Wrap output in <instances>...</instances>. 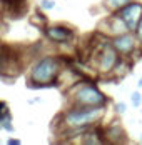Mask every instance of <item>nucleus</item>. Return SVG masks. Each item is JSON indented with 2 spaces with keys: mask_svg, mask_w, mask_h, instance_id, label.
Segmentation results:
<instances>
[{
  "mask_svg": "<svg viewBox=\"0 0 142 145\" xmlns=\"http://www.w3.org/2000/svg\"><path fill=\"white\" fill-rule=\"evenodd\" d=\"M64 72L62 58L57 55H40L27 70V84L28 87L43 88L54 85L60 73Z\"/></svg>",
  "mask_w": 142,
  "mask_h": 145,
  "instance_id": "f257e3e1",
  "label": "nucleus"
},
{
  "mask_svg": "<svg viewBox=\"0 0 142 145\" xmlns=\"http://www.w3.org/2000/svg\"><path fill=\"white\" fill-rule=\"evenodd\" d=\"M105 115V107H85V105H70L59 117L60 130L70 129H89L95 127Z\"/></svg>",
  "mask_w": 142,
  "mask_h": 145,
  "instance_id": "f03ea898",
  "label": "nucleus"
},
{
  "mask_svg": "<svg viewBox=\"0 0 142 145\" xmlns=\"http://www.w3.org/2000/svg\"><path fill=\"white\" fill-rule=\"evenodd\" d=\"M69 103L70 105H85V107H105L109 103L107 95L92 82H77L70 85L69 92Z\"/></svg>",
  "mask_w": 142,
  "mask_h": 145,
  "instance_id": "7ed1b4c3",
  "label": "nucleus"
},
{
  "mask_svg": "<svg viewBox=\"0 0 142 145\" xmlns=\"http://www.w3.org/2000/svg\"><path fill=\"white\" fill-rule=\"evenodd\" d=\"M120 60H122L120 54L112 47L110 40H107L102 47H99V50L95 54V70L100 75L112 73L115 70V67L119 65Z\"/></svg>",
  "mask_w": 142,
  "mask_h": 145,
  "instance_id": "20e7f679",
  "label": "nucleus"
},
{
  "mask_svg": "<svg viewBox=\"0 0 142 145\" xmlns=\"http://www.w3.org/2000/svg\"><path fill=\"white\" fill-rule=\"evenodd\" d=\"M43 35L52 44H70L75 39V29L65 24H52L43 27Z\"/></svg>",
  "mask_w": 142,
  "mask_h": 145,
  "instance_id": "39448f33",
  "label": "nucleus"
},
{
  "mask_svg": "<svg viewBox=\"0 0 142 145\" xmlns=\"http://www.w3.org/2000/svg\"><path fill=\"white\" fill-rule=\"evenodd\" d=\"M110 44H112V47L122 57H130L137 50L139 40H137V37H135L134 32H124L120 35L110 37Z\"/></svg>",
  "mask_w": 142,
  "mask_h": 145,
  "instance_id": "423d86ee",
  "label": "nucleus"
},
{
  "mask_svg": "<svg viewBox=\"0 0 142 145\" xmlns=\"http://www.w3.org/2000/svg\"><path fill=\"white\" fill-rule=\"evenodd\" d=\"M115 14L126 22V25H127V29L130 30V32H134L135 27H137V24H139V20L142 18V2L134 0V2L127 3L126 7H122V8H120L119 12H115Z\"/></svg>",
  "mask_w": 142,
  "mask_h": 145,
  "instance_id": "0eeeda50",
  "label": "nucleus"
},
{
  "mask_svg": "<svg viewBox=\"0 0 142 145\" xmlns=\"http://www.w3.org/2000/svg\"><path fill=\"white\" fill-rule=\"evenodd\" d=\"M99 32L107 35V37H115V35H120L124 32H130L126 25V22L115 14H110L109 17H105L102 22L99 24Z\"/></svg>",
  "mask_w": 142,
  "mask_h": 145,
  "instance_id": "6e6552de",
  "label": "nucleus"
},
{
  "mask_svg": "<svg viewBox=\"0 0 142 145\" xmlns=\"http://www.w3.org/2000/svg\"><path fill=\"white\" fill-rule=\"evenodd\" d=\"M102 135H104L105 142H109V144H122L127 140V133H126L120 122H110L102 130Z\"/></svg>",
  "mask_w": 142,
  "mask_h": 145,
  "instance_id": "1a4fd4ad",
  "label": "nucleus"
},
{
  "mask_svg": "<svg viewBox=\"0 0 142 145\" xmlns=\"http://www.w3.org/2000/svg\"><path fill=\"white\" fill-rule=\"evenodd\" d=\"M130 2H134V0H104L102 5H104V8H105L107 12L114 14V12H119L122 7H126Z\"/></svg>",
  "mask_w": 142,
  "mask_h": 145,
  "instance_id": "9d476101",
  "label": "nucleus"
},
{
  "mask_svg": "<svg viewBox=\"0 0 142 145\" xmlns=\"http://www.w3.org/2000/svg\"><path fill=\"white\" fill-rule=\"evenodd\" d=\"M39 7L42 8L43 12H50V10L55 8V2H54V0H40Z\"/></svg>",
  "mask_w": 142,
  "mask_h": 145,
  "instance_id": "9b49d317",
  "label": "nucleus"
},
{
  "mask_svg": "<svg viewBox=\"0 0 142 145\" xmlns=\"http://www.w3.org/2000/svg\"><path fill=\"white\" fill-rule=\"evenodd\" d=\"M130 103H132V107H141L142 105V95L141 92H132L130 93Z\"/></svg>",
  "mask_w": 142,
  "mask_h": 145,
  "instance_id": "f8f14e48",
  "label": "nucleus"
},
{
  "mask_svg": "<svg viewBox=\"0 0 142 145\" xmlns=\"http://www.w3.org/2000/svg\"><path fill=\"white\" fill-rule=\"evenodd\" d=\"M126 110H127V105H126L124 102H115V103H114V112H115L117 115L126 114Z\"/></svg>",
  "mask_w": 142,
  "mask_h": 145,
  "instance_id": "ddd939ff",
  "label": "nucleus"
},
{
  "mask_svg": "<svg viewBox=\"0 0 142 145\" xmlns=\"http://www.w3.org/2000/svg\"><path fill=\"white\" fill-rule=\"evenodd\" d=\"M10 114V108H9V103H5L3 100H0V120L3 118L5 115Z\"/></svg>",
  "mask_w": 142,
  "mask_h": 145,
  "instance_id": "4468645a",
  "label": "nucleus"
},
{
  "mask_svg": "<svg viewBox=\"0 0 142 145\" xmlns=\"http://www.w3.org/2000/svg\"><path fill=\"white\" fill-rule=\"evenodd\" d=\"M134 33H135V37H137L139 44L142 45V18L139 20V24H137V27H135V30H134Z\"/></svg>",
  "mask_w": 142,
  "mask_h": 145,
  "instance_id": "2eb2a0df",
  "label": "nucleus"
},
{
  "mask_svg": "<svg viewBox=\"0 0 142 145\" xmlns=\"http://www.w3.org/2000/svg\"><path fill=\"white\" fill-rule=\"evenodd\" d=\"M7 144H9V145H20L22 142H20V138H9V140H7Z\"/></svg>",
  "mask_w": 142,
  "mask_h": 145,
  "instance_id": "dca6fc26",
  "label": "nucleus"
},
{
  "mask_svg": "<svg viewBox=\"0 0 142 145\" xmlns=\"http://www.w3.org/2000/svg\"><path fill=\"white\" fill-rule=\"evenodd\" d=\"M2 2L3 3H12V2L14 3H25V0H2Z\"/></svg>",
  "mask_w": 142,
  "mask_h": 145,
  "instance_id": "f3484780",
  "label": "nucleus"
},
{
  "mask_svg": "<svg viewBox=\"0 0 142 145\" xmlns=\"http://www.w3.org/2000/svg\"><path fill=\"white\" fill-rule=\"evenodd\" d=\"M0 75H2V55H0Z\"/></svg>",
  "mask_w": 142,
  "mask_h": 145,
  "instance_id": "a211bd4d",
  "label": "nucleus"
},
{
  "mask_svg": "<svg viewBox=\"0 0 142 145\" xmlns=\"http://www.w3.org/2000/svg\"><path fill=\"white\" fill-rule=\"evenodd\" d=\"M139 140H141V144H142V133H141V138H139Z\"/></svg>",
  "mask_w": 142,
  "mask_h": 145,
  "instance_id": "6ab92c4d",
  "label": "nucleus"
}]
</instances>
